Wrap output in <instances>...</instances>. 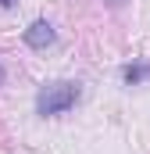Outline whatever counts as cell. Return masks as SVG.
<instances>
[{
	"instance_id": "3",
	"label": "cell",
	"mask_w": 150,
	"mask_h": 154,
	"mask_svg": "<svg viewBox=\"0 0 150 154\" xmlns=\"http://www.w3.org/2000/svg\"><path fill=\"white\" fill-rule=\"evenodd\" d=\"M147 75H150V65H129V68H125V82H129V86L143 82Z\"/></svg>"
},
{
	"instance_id": "5",
	"label": "cell",
	"mask_w": 150,
	"mask_h": 154,
	"mask_svg": "<svg viewBox=\"0 0 150 154\" xmlns=\"http://www.w3.org/2000/svg\"><path fill=\"white\" fill-rule=\"evenodd\" d=\"M11 4H14V0H0V7H11Z\"/></svg>"
},
{
	"instance_id": "4",
	"label": "cell",
	"mask_w": 150,
	"mask_h": 154,
	"mask_svg": "<svg viewBox=\"0 0 150 154\" xmlns=\"http://www.w3.org/2000/svg\"><path fill=\"white\" fill-rule=\"evenodd\" d=\"M107 4H111V7H122V4H125V0H107Z\"/></svg>"
},
{
	"instance_id": "2",
	"label": "cell",
	"mask_w": 150,
	"mask_h": 154,
	"mask_svg": "<svg viewBox=\"0 0 150 154\" xmlns=\"http://www.w3.org/2000/svg\"><path fill=\"white\" fill-rule=\"evenodd\" d=\"M54 39H57V32H54V25H50V22H32V25L25 29V43H29V47H36V50H46Z\"/></svg>"
},
{
	"instance_id": "1",
	"label": "cell",
	"mask_w": 150,
	"mask_h": 154,
	"mask_svg": "<svg viewBox=\"0 0 150 154\" xmlns=\"http://www.w3.org/2000/svg\"><path fill=\"white\" fill-rule=\"evenodd\" d=\"M75 100H79V86L75 82H50V86H43L36 97V111L39 115H61V111H68Z\"/></svg>"
},
{
	"instance_id": "6",
	"label": "cell",
	"mask_w": 150,
	"mask_h": 154,
	"mask_svg": "<svg viewBox=\"0 0 150 154\" xmlns=\"http://www.w3.org/2000/svg\"><path fill=\"white\" fill-rule=\"evenodd\" d=\"M0 82H4V68H0Z\"/></svg>"
}]
</instances>
